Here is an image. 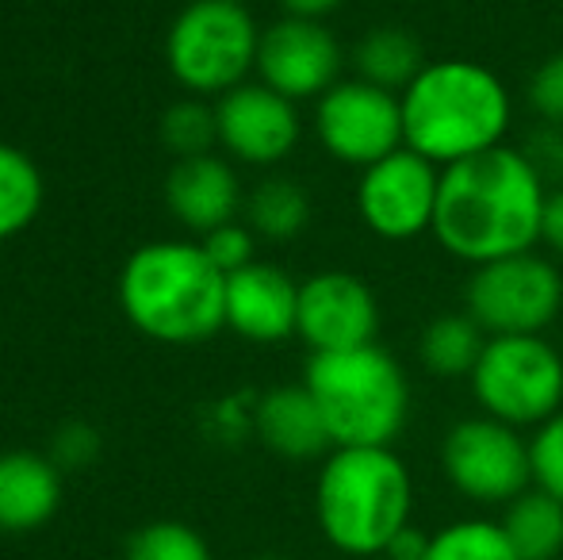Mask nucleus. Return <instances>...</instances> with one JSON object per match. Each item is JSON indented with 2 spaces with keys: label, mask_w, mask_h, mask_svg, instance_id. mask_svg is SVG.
I'll return each mask as SVG.
<instances>
[{
  "label": "nucleus",
  "mask_w": 563,
  "mask_h": 560,
  "mask_svg": "<svg viewBox=\"0 0 563 560\" xmlns=\"http://www.w3.org/2000/svg\"><path fill=\"white\" fill-rule=\"evenodd\" d=\"M441 169L415 150H395L384 162L361 169L356 180V216L376 239L410 242L433 234Z\"/></svg>",
  "instance_id": "obj_11"
},
{
  "label": "nucleus",
  "mask_w": 563,
  "mask_h": 560,
  "mask_svg": "<svg viewBox=\"0 0 563 560\" xmlns=\"http://www.w3.org/2000/svg\"><path fill=\"white\" fill-rule=\"evenodd\" d=\"M529 457H533V484L563 503V411L537 426L529 438Z\"/></svg>",
  "instance_id": "obj_27"
},
{
  "label": "nucleus",
  "mask_w": 563,
  "mask_h": 560,
  "mask_svg": "<svg viewBox=\"0 0 563 560\" xmlns=\"http://www.w3.org/2000/svg\"><path fill=\"white\" fill-rule=\"evenodd\" d=\"M261 28L238 0H192L165 35V66L192 97H227L257 74Z\"/></svg>",
  "instance_id": "obj_6"
},
{
  "label": "nucleus",
  "mask_w": 563,
  "mask_h": 560,
  "mask_svg": "<svg viewBox=\"0 0 563 560\" xmlns=\"http://www.w3.org/2000/svg\"><path fill=\"white\" fill-rule=\"evenodd\" d=\"M126 560H211V549L192 526L162 518V523L134 530Z\"/></svg>",
  "instance_id": "obj_26"
},
{
  "label": "nucleus",
  "mask_w": 563,
  "mask_h": 560,
  "mask_svg": "<svg viewBox=\"0 0 563 560\" xmlns=\"http://www.w3.org/2000/svg\"><path fill=\"white\" fill-rule=\"evenodd\" d=\"M541 242H549L556 254H563V185L549 188V204H544V227Z\"/></svg>",
  "instance_id": "obj_33"
},
{
  "label": "nucleus",
  "mask_w": 563,
  "mask_h": 560,
  "mask_svg": "<svg viewBox=\"0 0 563 560\" xmlns=\"http://www.w3.org/2000/svg\"><path fill=\"white\" fill-rule=\"evenodd\" d=\"M165 208L180 227L203 239V234L234 223L238 211L245 208L242 180H238L234 165L216 154L180 157L165 177Z\"/></svg>",
  "instance_id": "obj_16"
},
{
  "label": "nucleus",
  "mask_w": 563,
  "mask_h": 560,
  "mask_svg": "<svg viewBox=\"0 0 563 560\" xmlns=\"http://www.w3.org/2000/svg\"><path fill=\"white\" fill-rule=\"evenodd\" d=\"M219 120V146L234 162L273 169L296 154L303 139L299 105L280 92H273L261 81H245L216 100Z\"/></svg>",
  "instance_id": "obj_13"
},
{
  "label": "nucleus",
  "mask_w": 563,
  "mask_h": 560,
  "mask_svg": "<svg viewBox=\"0 0 563 560\" xmlns=\"http://www.w3.org/2000/svg\"><path fill=\"white\" fill-rule=\"evenodd\" d=\"M503 534L518 560H560L563 557V503L544 487L521 492L510 507H503Z\"/></svg>",
  "instance_id": "obj_20"
},
{
  "label": "nucleus",
  "mask_w": 563,
  "mask_h": 560,
  "mask_svg": "<svg viewBox=\"0 0 563 560\" xmlns=\"http://www.w3.org/2000/svg\"><path fill=\"white\" fill-rule=\"evenodd\" d=\"M245 227L265 242H291L311 223V196L296 177H265L245 196Z\"/></svg>",
  "instance_id": "obj_22"
},
{
  "label": "nucleus",
  "mask_w": 563,
  "mask_h": 560,
  "mask_svg": "<svg viewBox=\"0 0 563 560\" xmlns=\"http://www.w3.org/2000/svg\"><path fill=\"white\" fill-rule=\"evenodd\" d=\"M253 430H257L261 446L273 449L284 461H314L334 449L327 419L303 381L268 388L253 407Z\"/></svg>",
  "instance_id": "obj_17"
},
{
  "label": "nucleus",
  "mask_w": 563,
  "mask_h": 560,
  "mask_svg": "<svg viewBox=\"0 0 563 560\" xmlns=\"http://www.w3.org/2000/svg\"><path fill=\"white\" fill-rule=\"evenodd\" d=\"M345 51L322 20L280 15L261 31L257 81L288 100H319L341 81Z\"/></svg>",
  "instance_id": "obj_12"
},
{
  "label": "nucleus",
  "mask_w": 563,
  "mask_h": 560,
  "mask_svg": "<svg viewBox=\"0 0 563 560\" xmlns=\"http://www.w3.org/2000/svg\"><path fill=\"white\" fill-rule=\"evenodd\" d=\"M376 560H384V557H376Z\"/></svg>",
  "instance_id": "obj_36"
},
{
  "label": "nucleus",
  "mask_w": 563,
  "mask_h": 560,
  "mask_svg": "<svg viewBox=\"0 0 563 560\" xmlns=\"http://www.w3.org/2000/svg\"><path fill=\"white\" fill-rule=\"evenodd\" d=\"M299 284L280 265L253 262L227 277V327L253 345L296 338Z\"/></svg>",
  "instance_id": "obj_15"
},
{
  "label": "nucleus",
  "mask_w": 563,
  "mask_h": 560,
  "mask_svg": "<svg viewBox=\"0 0 563 560\" xmlns=\"http://www.w3.org/2000/svg\"><path fill=\"white\" fill-rule=\"evenodd\" d=\"M276 4L284 8V15H303V20H327V15H334L341 4H349V0H276Z\"/></svg>",
  "instance_id": "obj_34"
},
{
  "label": "nucleus",
  "mask_w": 563,
  "mask_h": 560,
  "mask_svg": "<svg viewBox=\"0 0 563 560\" xmlns=\"http://www.w3.org/2000/svg\"><path fill=\"white\" fill-rule=\"evenodd\" d=\"M100 453V433L89 422H66L51 441V461L58 469H81L92 464Z\"/></svg>",
  "instance_id": "obj_30"
},
{
  "label": "nucleus",
  "mask_w": 563,
  "mask_h": 560,
  "mask_svg": "<svg viewBox=\"0 0 563 560\" xmlns=\"http://www.w3.org/2000/svg\"><path fill=\"white\" fill-rule=\"evenodd\" d=\"M521 150H526V157L533 162V169L541 173L544 180H560L563 177V131L560 128L541 123L533 135L521 142Z\"/></svg>",
  "instance_id": "obj_31"
},
{
  "label": "nucleus",
  "mask_w": 563,
  "mask_h": 560,
  "mask_svg": "<svg viewBox=\"0 0 563 560\" xmlns=\"http://www.w3.org/2000/svg\"><path fill=\"white\" fill-rule=\"evenodd\" d=\"M487 334L479 330V322L467 311L460 315H438L433 322H426L422 338H418V361L430 376L441 381H460L472 376L475 365L483 358Z\"/></svg>",
  "instance_id": "obj_21"
},
{
  "label": "nucleus",
  "mask_w": 563,
  "mask_h": 560,
  "mask_svg": "<svg viewBox=\"0 0 563 560\" xmlns=\"http://www.w3.org/2000/svg\"><path fill=\"white\" fill-rule=\"evenodd\" d=\"M563 307L560 270L537 250L475 265L464 284V311L487 338L541 334Z\"/></svg>",
  "instance_id": "obj_9"
},
{
  "label": "nucleus",
  "mask_w": 563,
  "mask_h": 560,
  "mask_svg": "<svg viewBox=\"0 0 563 560\" xmlns=\"http://www.w3.org/2000/svg\"><path fill=\"white\" fill-rule=\"evenodd\" d=\"M238 4H245V0H238Z\"/></svg>",
  "instance_id": "obj_35"
},
{
  "label": "nucleus",
  "mask_w": 563,
  "mask_h": 560,
  "mask_svg": "<svg viewBox=\"0 0 563 560\" xmlns=\"http://www.w3.org/2000/svg\"><path fill=\"white\" fill-rule=\"evenodd\" d=\"M162 142L177 162L180 157L211 154V146H219L216 105H208L203 97H188L169 105L162 116Z\"/></svg>",
  "instance_id": "obj_25"
},
{
  "label": "nucleus",
  "mask_w": 563,
  "mask_h": 560,
  "mask_svg": "<svg viewBox=\"0 0 563 560\" xmlns=\"http://www.w3.org/2000/svg\"><path fill=\"white\" fill-rule=\"evenodd\" d=\"M314 139L334 162L368 169L407 146L399 92L376 89L361 77H341L314 100Z\"/></svg>",
  "instance_id": "obj_10"
},
{
  "label": "nucleus",
  "mask_w": 563,
  "mask_h": 560,
  "mask_svg": "<svg viewBox=\"0 0 563 560\" xmlns=\"http://www.w3.org/2000/svg\"><path fill=\"white\" fill-rule=\"evenodd\" d=\"M353 69L361 81L376 85L387 92H407L410 81L426 69L422 43L399 23H384V28H368L353 46Z\"/></svg>",
  "instance_id": "obj_19"
},
{
  "label": "nucleus",
  "mask_w": 563,
  "mask_h": 560,
  "mask_svg": "<svg viewBox=\"0 0 563 560\" xmlns=\"http://www.w3.org/2000/svg\"><path fill=\"white\" fill-rule=\"evenodd\" d=\"M62 507V469L35 449L0 453V534H31Z\"/></svg>",
  "instance_id": "obj_18"
},
{
  "label": "nucleus",
  "mask_w": 563,
  "mask_h": 560,
  "mask_svg": "<svg viewBox=\"0 0 563 560\" xmlns=\"http://www.w3.org/2000/svg\"><path fill=\"white\" fill-rule=\"evenodd\" d=\"M526 97H529V108L537 112V120L563 131V51L544 58L541 66L533 69Z\"/></svg>",
  "instance_id": "obj_29"
},
{
  "label": "nucleus",
  "mask_w": 563,
  "mask_h": 560,
  "mask_svg": "<svg viewBox=\"0 0 563 560\" xmlns=\"http://www.w3.org/2000/svg\"><path fill=\"white\" fill-rule=\"evenodd\" d=\"M441 469L452 492L479 507H510L521 492L533 487L526 433L490 415H472L449 426L441 438Z\"/></svg>",
  "instance_id": "obj_8"
},
{
  "label": "nucleus",
  "mask_w": 563,
  "mask_h": 560,
  "mask_svg": "<svg viewBox=\"0 0 563 560\" xmlns=\"http://www.w3.org/2000/svg\"><path fill=\"white\" fill-rule=\"evenodd\" d=\"M203 254L211 257V265H216L223 277H230V273H238V270H245V265H253L257 262V234L250 231L245 223H227V227H219V231H211V234H203Z\"/></svg>",
  "instance_id": "obj_28"
},
{
  "label": "nucleus",
  "mask_w": 563,
  "mask_h": 560,
  "mask_svg": "<svg viewBox=\"0 0 563 560\" xmlns=\"http://www.w3.org/2000/svg\"><path fill=\"white\" fill-rule=\"evenodd\" d=\"M379 334V299L356 273L327 270L299 284L296 338L311 353L372 345Z\"/></svg>",
  "instance_id": "obj_14"
},
{
  "label": "nucleus",
  "mask_w": 563,
  "mask_h": 560,
  "mask_svg": "<svg viewBox=\"0 0 563 560\" xmlns=\"http://www.w3.org/2000/svg\"><path fill=\"white\" fill-rule=\"evenodd\" d=\"M399 100L407 150L438 169L506 146L514 123V100L503 77L472 58L426 62Z\"/></svg>",
  "instance_id": "obj_2"
},
{
  "label": "nucleus",
  "mask_w": 563,
  "mask_h": 560,
  "mask_svg": "<svg viewBox=\"0 0 563 560\" xmlns=\"http://www.w3.org/2000/svg\"><path fill=\"white\" fill-rule=\"evenodd\" d=\"M549 180L521 146H498L441 169L433 239L464 265L526 254L541 242Z\"/></svg>",
  "instance_id": "obj_1"
},
{
  "label": "nucleus",
  "mask_w": 563,
  "mask_h": 560,
  "mask_svg": "<svg viewBox=\"0 0 563 560\" xmlns=\"http://www.w3.org/2000/svg\"><path fill=\"white\" fill-rule=\"evenodd\" d=\"M43 208V173L12 142H0V242L27 231Z\"/></svg>",
  "instance_id": "obj_23"
},
{
  "label": "nucleus",
  "mask_w": 563,
  "mask_h": 560,
  "mask_svg": "<svg viewBox=\"0 0 563 560\" xmlns=\"http://www.w3.org/2000/svg\"><path fill=\"white\" fill-rule=\"evenodd\" d=\"M119 307L139 334L165 345L211 342L227 327V277L200 242H146L119 273Z\"/></svg>",
  "instance_id": "obj_4"
},
{
  "label": "nucleus",
  "mask_w": 563,
  "mask_h": 560,
  "mask_svg": "<svg viewBox=\"0 0 563 560\" xmlns=\"http://www.w3.org/2000/svg\"><path fill=\"white\" fill-rule=\"evenodd\" d=\"M430 538H433V534L418 530V526L410 523L407 530H402L399 538L387 546L384 560H426V553H430Z\"/></svg>",
  "instance_id": "obj_32"
},
{
  "label": "nucleus",
  "mask_w": 563,
  "mask_h": 560,
  "mask_svg": "<svg viewBox=\"0 0 563 560\" xmlns=\"http://www.w3.org/2000/svg\"><path fill=\"white\" fill-rule=\"evenodd\" d=\"M303 384L327 419L334 449L395 446L410 419V381L379 342L311 353Z\"/></svg>",
  "instance_id": "obj_5"
},
{
  "label": "nucleus",
  "mask_w": 563,
  "mask_h": 560,
  "mask_svg": "<svg viewBox=\"0 0 563 560\" xmlns=\"http://www.w3.org/2000/svg\"><path fill=\"white\" fill-rule=\"evenodd\" d=\"M314 523L345 557L376 560L415 523V476L391 446L330 449L314 480Z\"/></svg>",
  "instance_id": "obj_3"
},
{
  "label": "nucleus",
  "mask_w": 563,
  "mask_h": 560,
  "mask_svg": "<svg viewBox=\"0 0 563 560\" xmlns=\"http://www.w3.org/2000/svg\"><path fill=\"white\" fill-rule=\"evenodd\" d=\"M426 560H518V553L506 541L503 523L460 518V523H449L433 534Z\"/></svg>",
  "instance_id": "obj_24"
},
{
  "label": "nucleus",
  "mask_w": 563,
  "mask_h": 560,
  "mask_svg": "<svg viewBox=\"0 0 563 560\" xmlns=\"http://www.w3.org/2000/svg\"><path fill=\"white\" fill-rule=\"evenodd\" d=\"M467 384L479 415L514 430H537L563 411V353L544 334L487 338Z\"/></svg>",
  "instance_id": "obj_7"
}]
</instances>
